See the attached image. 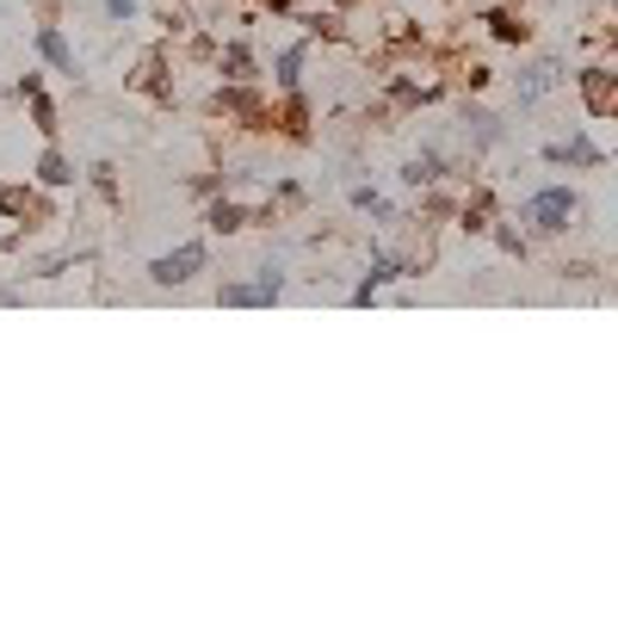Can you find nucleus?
Returning a JSON list of instances; mask_svg holds the SVG:
<instances>
[{"instance_id":"f257e3e1","label":"nucleus","mask_w":618,"mask_h":618,"mask_svg":"<svg viewBox=\"0 0 618 618\" xmlns=\"http://www.w3.org/2000/svg\"><path fill=\"white\" fill-rule=\"evenodd\" d=\"M204 111L242 124V130H254V137H273V99H266L254 81H223V87L204 99Z\"/></svg>"},{"instance_id":"f03ea898","label":"nucleus","mask_w":618,"mask_h":618,"mask_svg":"<svg viewBox=\"0 0 618 618\" xmlns=\"http://www.w3.org/2000/svg\"><path fill=\"white\" fill-rule=\"evenodd\" d=\"M0 216H13V223H19V230L7 235V242H25L31 230L56 223V204H50L44 192H31V185H0Z\"/></svg>"},{"instance_id":"7ed1b4c3","label":"nucleus","mask_w":618,"mask_h":618,"mask_svg":"<svg viewBox=\"0 0 618 618\" xmlns=\"http://www.w3.org/2000/svg\"><path fill=\"white\" fill-rule=\"evenodd\" d=\"M575 211H582V199H575L569 185H551V192H539V199H525V223H532V230L539 235H563L575 223Z\"/></svg>"},{"instance_id":"20e7f679","label":"nucleus","mask_w":618,"mask_h":618,"mask_svg":"<svg viewBox=\"0 0 618 618\" xmlns=\"http://www.w3.org/2000/svg\"><path fill=\"white\" fill-rule=\"evenodd\" d=\"M124 87L130 93H149L154 106H173V75H168V50L154 44V50H142L137 56V68L124 75Z\"/></svg>"},{"instance_id":"39448f33","label":"nucleus","mask_w":618,"mask_h":618,"mask_svg":"<svg viewBox=\"0 0 618 618\" xmlns=\"http://www.w3.org/2000/svg\"><path fill=\"white\" fill-rule=\"evenodd\" d=\"M273 137H285V142H316V118H309V99L297 87H285V99L273 106Z\"/></svg>"},{"instance_id":"423d86ee","label":"nucleus","mask_w":618,"mask_h":618,"mask_svg":"<svg viewBox=\"0 0 618 618\" xmlns=\"http://www.w3.org/2000/svg\"><path fill=\"white\" fill-rule=\"evenodd\" d=\"M575 87H582V106H587V118H612L618 111V75L606 68V62H594V68H582L575 75Z\"/></svg>"},{"instance_id":"0eeeda50","label":"nucleus","mask_w":618,"mask_h":618,"mask_svg":"<svg viewBox=\"0 0 618 618\" xmlns=\"http://www.w3.org/2000/svg\"><path fill=\"white\" fill-rule=\"evenodd\" d=\"M192 273H204V242H180L173 254H161V260L149 266V278L161 285V291H173V285H185Z\"/></svg>"},{"instance_id":"6e6552de","label":"nucleus","mask_w":618,"mask_h":618,"mask_svg":"<svg viewBox=\"0 0 618 618\" xmlns=\"http://www.w3.org/2000/svg\"><path fill=\"white\" fill-rule=\"evenodd\" d=\"M278 285H285V278H278L273 266H260V278H254V285H223V291H216V303H230V309L273 303V297H278Z\"/></svg>"},{"instance_id":"1a4fd4ad","label":"nucleus","mask_w":618,"mask_h":618,"mask_svg":"<svg viewBox=\"0 0 618 618\" xmlns=\"http://www.w3.org/2000/svg\"><path fill=\"white\" fill-rule=\"evenodd\" d=\"M544 161H551V168H582V173H594V168H606V149H594L587 137H569V142H551V149H544Z\"/></svg>"},{"instance_id":"9d476101","label":"nucleus","mask_w":618,"mask_h":618,"mask_svg":"<svg viewBox=\"0 0 618 618\" xmlns=\"http://www.w3.org/2000/svg\"><path fill=\"white\" fill-rule=\"evenodd\" d=\"M477 25H489L494 44H532V19L513 13V7H489V13L477 19Z\"/></svg>"},{"instance_id":"9b49d317","label":"nucleus","mask_w":618,"mask_h":618,"mask_svg":"<svg viewBox=\"0 0 618 618\" xmlns=\"http://www.w3.org/2000/svg\"><path fill=\"white\" fill-rule=\"evenodd\" d=\"M451 211H458V223L470 235H489V223H494V192H489V185H470V192H464V204H451Z\"/></svg>"},{"instance_id":"f8f14e48","label":"nucleus","mask_w":618,"mask_h":618,"mask_svg":"<svg viewBox=\"0 0 618 618\" xmlns=\"http://www.w3.org/2000/svg\"><path fill=\"white\" fill-rule=\"evenodd\" d=\"M211 62H216V75H223V81H260V62H254V50H247L242 38H230Z\"/></svg>"},{"instance_id":"ddd939ff","label":"nucleus","mask_w":618,"mask_h":618,"mask_svg":"<svg viewBox=\"0 0 618 618\" xmlns=\"http://www.w3.org/2000/svg\"><path fill=\"white\" fill-rule=\"evenodd\" d=\"M390 278H408V260H396V254H371V273L359 278V291H353V303H371V297L384 291Z\"/></svg>"},{"instance_id":"4468645a","label":"nucleus","mask_w":618,"mask_h":618,"mask_svg":"<svg viewBox=\"0 0 618 618\" xmlns=\"http://www.w3.org/2000/svg\"><path fill=\"white\" fill-rule=\"evenodd\" d=\"M38 56L56 68V75H81L75 50H68V38H62V25H38Z\"/></svg>"},{"instance_id":"2eb2a0df","label":"nucleus","mask_w":618,"mask_h":618,"mask_svg":"<svg viewBox=\"0 0 618 618\" xmlns=\"http://www.w3.org/2000/svg\"><path fill=\"white\" fill-rule=\"evenodd\" d=\"M204 230H211V235H242L247 230V204L211 199V211H204Z\"/></svg>"},{"instance_id":"dca6fc26","label":"nucleus","mask_w":618,"mask_h":618,"mask_svg":"<svg viewBox=\"0 0 618 618\" xmlns=\"http://www.w3.org/2000/svg\"><path fill=\"white\" fill-rule=\"evenodd\" d=\"M563 81V62H532L525 68V81H520V106H532V99H544V93Z\"/></svg>"},{"instance_id":"f3484780","label":"nucleus","mask_w":618,"mask_h":618,"mask_svg":"<svg viewBox=\"0 0 618 618\" xmlns=\"http://www.w3.org/2000/svg\"><path fill=\"white\" fill-rule=\"evenodd\" d=\"M402 180H408V185H439V180H446V161H439L433 149H420L415 161L402 168Z\"/></svg>"},{"instance_id":"a211bd4d","label":"nucleus","mask_w":618,"mask_h":618,"mask_svg":"<svg viewBox=\"0 0 618 618\" xmlns=\"http://www.w3.org/2000/svg\"><path fill=\"white\" fill-rule=\"evenodd\" d=\"M303 31L309 38H322V44H347V19L328 7V13H303Z\"/></svg>"},{"instance_id":"6ab92c4d","label":"nucleus","mask_w":618,"mask_h":618,"mask_svg":"<svg viewBox=\"0 0 618 618\" xmlns=\"http://www.w3.org/2000/svg\"><path fill=\"white\" fill-rule=\"evenodd\" d=\"M38 180L44 185H75V161H68L62 149H44L38 154Z\"/></svg>"},{"instance_id":"aec40b11","label":"nucleus","mask_w":618,"mask_h":618,"mask_svg":"<svg viewBox=\"0 0 618 618\" xmlns=\"http://www.w3.org/2000/svg\"><path fill=\"white\" fill-rule=\"evenodd\" d=\"M273 68H278V93H285V87H297V81H303V44H285V50H278V56H273Z\"/></svg>"},{"instance_id":"412c9836","label":"nucleus","mask_w":618,"mask_h":618,"mask_svg":"<svg viewBox=\"0 0 618 618\" xmlns=\"http://www.w3.org/2000/svg\"><path fill=\"white\" fill-rule=\"evenodd\" d=\"M25 99H31V124H38V137H56L62 124H56V106L44 99V87H38V93H25Z\"/></svg>"},{"instance_id":"4be33fe9","label":"nucleus","mask_w":618,"mask_h":618,"mask_svg":"<svg viewBox=\"0 0 618 618\" xmlns=\"http://www.w3.org/2000/svg\"><path fill=\"white\" fill-rule=\"evenodd\" d=\"M93 185H99V199L106 204H124V192H118V168H111V161H93Z\"/></svg>"},{"instance_id":"5701e85b","label":"nucleus","mask_w":618,"mask_h":618,"mask_svg":"<svg viewBox=\"0 0 618 618\" xmlns=\"http://www.w3.org/2000/svg\"><path fill=\"white\" fill-rule=\"evenodd\" d=\"M489 235L501 242V254H525V235H520V230H508V223H489Z\"/></svg>"},{"instance_id":"b1692460","label":"nucleus","mask_w":618,"mask_h":618,"mask_svg":"<svg viewBox=\"0 0 618 618\" xmlns=\"http://www.w3.org/2000/svg\"><path fill=\"white\" fill-rule=\"evenodd\" d=\"M31 13H38V25H62V0H31Z\"/></svg>"},{"instance_id":"393cba45","label":"nucleus","mask_w":618,"mask_h":618,"mask_svg":"<svg viewBox=\"0 0 618 618\" xmlns=\"http://www.w3.org/2000/svg\"><path fill=\"white\" fill-rule=\"evenodd\" d=\"M192 192H204V199H216V192H223V173H199V180H192Z\"/></svg>"},{"instance_id":"a878e982","label":"nucleus","mask_w":618,"mask_h":618,"mask_svg":"<svg viewBox=\"0 0 618 618\" xmlns=\"http://www.w3.org/2000/svg\"><path fill=\"white\" fill-rule=\"evenodd\" d=\"M161 31H185V13H180V7H161Z\"/></svg>"},{"instance_id":"bb28decb","label":"nucleus","mask_w":618,"mask_h":618,"mask_svg":"<svg viewBox=\"0 0 618 618\" xmlns=\"http://www.w3.org/2000/svg\"><path fill=\"white\" fill-rule=\"evenodd\" d=\"M106 13L111 19H130V0H106Z\"/></svg>"},{"instance_id":"cd10ccee","label":"nucleus","mask_w":618,"mask_h":618,"mask_svg":"<svg viewBox=\"0 0 618 618\" xmlns=\"http://www.w3.org/2000/svg\"><path fill=\"white\" fill-rule=\"evenodd\" d=\"M260 7H266V13H291L297 0H260Z\"/></svg>"},{"instance_id":"c85d7f7f","label":"nucleus","mask_w":618,"mask_h":618,"mask_svg":"<svg viewBox=\"0 0 618 618\" xmlns=\"http://www.w3.org/2000/svg\"><path fill=\"white\" fill-rule=\"evenodd\" d=\"M328 7H334V13H347V7H359V0H328Z\"/></svg>"}]
</instances>
